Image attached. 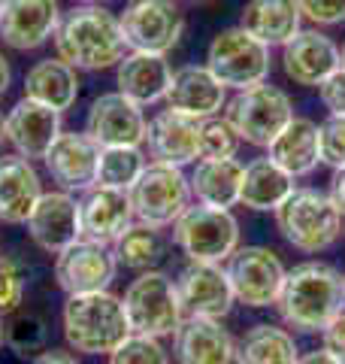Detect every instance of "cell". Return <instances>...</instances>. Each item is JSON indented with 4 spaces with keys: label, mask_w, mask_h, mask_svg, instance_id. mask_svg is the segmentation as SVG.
<instances>
[{
    "label": "cell",
    "mask_w": 345,
    "mask_h": 364,
    "mask_svg": "<svg viewBox=\"0 0 345 364\" xmlns=\"http://www.w3.org/2000/svg\"><path fill=\"white\" fill-rule=\"evenodd\" d=\"M164 100H167V109L206 122V119H215L218 112H224L227 88L209 73V67L188 64L172 70V82Z\"/></svg>",
    "instance_id": "cell-20"
},
{
    "label": "cell",
    "mask_w": 345,
    "mask_h": 364,
    "mask_svg": "<svg viewBox=\"0 0 345 364\" xmlns=\"http://www.w3.org/2000/svg\"><path fill=\"white\" fill-rule=\"evenodd\" d=\"M321 349L324 352H330L333 358H336L339 364H345V313H339L333 322L321 331Z\"/></svg>",
    "instance_id": "cell-40"
},
{
    "label": "cell",
    "mask_w": 345,
    "mask_h": 364,
    "mask_svg": "<svg viewBox=\"0 0 345 364\" xmlns=\"http://www.w3.org/2000/svg\"><path fill=\"white\" fill-rule=\"evenodd\" d=\"M124 316H128L131 334L143 337H170L185 318L182 310L176 279H170L164 270H143L121 298Z\"/></svg>",
    "instance_id": "cell-5"
},
{
    "label": "cell",
    "mask_w": 345,
    "mask_h": 364,
    "mask_svg": "<svg viewBox=\"0 0 345 364\" xmlns=\"http://www.w3.org/2000/svg\"><path fill=\"white\" fill-rule=\"evenodd\" d=\"M119 261L106 243L94 240H76L58 252L55 261V279L67 294H91V291H109Z\"/></svg>",
    "instance_id": "cell-12"
},
{
    "label": "cell",
    "mask_w": 345,
    "mask_h": 364,
    "mask_svg": "<svg viewBox=\"0 0 345 364\" xmlns=\"http://www.w3.org/2000/svg\"><path fill=\"white\" fill-rule=\"evenodd\" d=\"M206 67L224 88L243 91L248 85L267 82L270 73V49L258 43L243 28H224L218 31L209 49H206Z\"/></svg>",
    "instance_id": "cell-9"
},
{
    "label": "cell",
    "mask_w": 345,
    "mask_h": 364,
    "mask_svg": "<svg viewBox=\"0 0 345 364\" xmlns=\"http://www.w3.org/2000/svg\"><path fill=\"white\" fill-rule=\"evenodd\" d=\"M64 337L70 349L82 355H109L131 337L121 298L109 291L67 294L64 304Z\"/></svg>",
    "instance_id": "cell-3"
},
{
    "label": "cell",
    "mask_w": 345,
    "mask_h": 364,
    "mask_svg": "<svg viewBox=\"0 0 345 364\" xmlns=\"http://www.w3.org/2000/svg\"><path fill=\"white\" fill-rule=\"evenodd\" d=\"M267 155L294 179L309 176L321 164L318 152V124L306 116H294L285 124V131L270 143Z\"/></svg>",
    "instance_id": "cell-28"
},
{
    "label": "cell",
    "mask_w": 345,
    "mask_h": 364,
    "mask_svg": "<svg viewBox=\"0 0 345 364\" xmlns=\"http://www.w3.org/2000/svg\"><path fill=\"white\" fill-rule=\"evenodd\" d=\"M43 198V182L33 164L21 155L0 158V222L21 225Z\"/></svg>",
    "instance_id": "cell-25"
},
{
    "label": "cell",
    "mask_w": 345,
    "mask_h": 364,
    "mask_svg": "<svg viewBox=\"0 0 345 364\" xmlns=\"http://www.w3.org/2000/svg\"><path fill=\"white\" fill-rule=\"evenodd\" d=\"M176 291L185 316H203V318H224L236 301L224 267L203 264V261H191L188 267H182L176 279Z\"/></svg>",
    "instance_id": "cell-15"
},
{
    "label": "cell",
    "mask_w": 345,
    "mask_h": 364,
    "mask_svg": "<svg viewBox=\"0 0 345 364\" xmlns=\"http://www.w3.org/2000/svg\"><path fill=\"white\" fill-rule=\"evenodd\" d=\"M318 152L321 164L333 170L345 167V116H327L318 124Z\"/></svg>",
    "instance_id": "cell-36"
},
{
    "label": "cell",
    "mask_w": 345,
    "mask_h": 364,
    "mask_svg": "<svg viewBox=\"0 0 345 364\" xmlns=\"http://www.w3.org/2000/svg\"><path fill=\"white\" fill-rule=\"evenodd\" d=\"M172 240L188 261H203V264H221L239 246V222L230 210L215 207H188L172 225Z\"/></svg>",
    "instance_id": "cell-8"
},
{
    "label": "cell",
    "mask_w": 345,
    "mask_h": 364,
    "mask_svg": "<svg viewBox=\"0 0 345 364\" xmlns=\"http://www.w3.org/2000/svg\"><path fill=\"white\" fill-rule=\"evenodd\" d=\"M339 58H342V70H345V43H342V49H339Z\"/></svg>",
    "instance_id": "cell-46"
},
{
    "label": "cell",
    "mask_w": 345,
    "mask_h": 364,
    "mask_svg": "<svg viewBox=\"0 0 345 364\" xmlns=\"http://www.w3.org/2000/svg\"><path fill=\"white\" fill-rule=\"evenodd\" d=\"M28 234L45 252H64L67 246L82 240V219H79V200L70 191H43L37 207L28 215Z\"/></svg>",
    "instance_id": "cell-14"
},
{
    "label": "cell",
    "mask_w": 345,
    "mask_h": 364,
    "mask_svg": "<svg viewBox=\"0 0 345 364\" xmlns=\"http://www.w3.org/2000/svg\"><path fill=\"white\" fill-rule=\"evenodd\" d=\"M300 16L318 28H333L345 21V0H297Z\"/></svg>",
    "instance_id": "cell-38"
},
{
    "label": "cell",
    "mask_w": 345,
    "mask_h": 364,
    "mask_svg": "<svg viewBox=\"0 0 345 364\" xmlns=\"http://www.w3.org/2000/svg\"><path fill=\"white\" fill-rule=\"evenodd\" d=\"M291 119V97L270 82H258L236 91L224 107V122L234 128V134L251 146H261V149H270V143L285 131V124Z\"/></svg>",
    "instance_id": "cell-6"
},
{
    "label": "cell",
    "mask_w": 345,
    "mask_h": 364,
    "mask_svg": "<svg viewBox=\"0 0 345 364\" xmlns=\"http://www.w3.org/2000/svg\"><path fill=\"white\" fill-rule=\"evenodd\" d=\"M58 25H61L58 0H4L0 40L18 52H28L52 40Z\"/></svg>",
    "instance_id": "cell-16"
},
{
    "label": "cell",
    "mask_w": 345,
    "mask_h": 364,
    "mask_svg": "<svg viewBox=\"0 0 345 364\" xmlns=\"http://www.w3.org/2000/svg\"><path fill=\"white\" fill-rule=\"evenodd\" d=\"M0 13H4V0H0Z\"/></svg>",
    "instance_id": "cell-50"
},
{
    "label": "cell",
    "mask_w": 345,
    "mask_h": 364,
    "mask_svg": "<svg viewBox=\"0 0 345 364\" xmlns=\"http://www.w3.org/2000/svg\"><path fill=\"white\" fill-rule=\"evenodd\" d=\"M342 234H345V225H342Z\"/></svg>",
    "instance_id": "cell-52"
},
{
    "label": "cell",
    "mask_w": 345,
    "mask_h": 364,
    "mask_svg": "<svg viewBox=\"0 0 345 364\" xmlns=\"http://www.w3.org/2000/svg\"><path fill=\"white\" fill-rule=\"evenodd\" d=\"M4 140H6V116L0 112V143H4Z\"/></svg>",
    "instance_id": "cell-45"
},
{
    "label": "cell",
    "mask_w": 345,
    "mask_h": 364,
    "mask_svg": "<svg viewBox=\"0 0 345 364\" xmlns=\"http://www.w3.org/2000/svg\"><path fill=\"white\" fill-rule=\"evenodd\" d=\"M200 124L203 122L182 116V112L160 109L146 128L148 155H152L155 161L172 164V167H185L191 161H200Z\"/></svg>",
    "instance_id": "cell-21"
},
{
    "label": "cell",
    "mask_w": 345,
    "mask_h": 364,
    "mask_svg": "<svg viewBox=\"0 0 345 364\" xmlns=\"http://www.w3.org/2000/svg\"><path fill=\"white\" fill-rule=\"evenodd\" d=\"M82 4H100V0H82Z\"/></svg>",
    "instance_id": "cell-49"
},
{
    "label": "cell",
    "mask_w": 345,
    "mask_h": 364,
    "mask_svg": "<svg viewBox=\"0 0 345 364\" xmlns=\"http://www.w3.org/2000/svg\"><path fill=\"white\" fill-rule=\"evenodd\" d=\"M300 21L303 16L297 0H248L239 16V28L273 49L291 43L300 33Z\"/></svg>",
    "instance_id": "cell-26"
},
{
    "label": "cell",
    "mask_w": 345,
    "mask_h": 364,
    "mask_svg": "<svg viewBox=\"0 0 345 364\" xmlns=\"http://www.w3.org/2000/svg\"><path fill=\"white\" fill-rule=\"evenodd\" d=\"M61 134V112L37 104L31 97H21L18 104L6 112V140L16 146L21 158H45L52 143Z\"/></svg>",
    "instance_id": "cell-23"
},
{
    "label": "cell",
    "mask_w": 345,
    "mask_h": 364,
    "mask_svg": "<svg viewBox=\"0 0 345 364\" xmlns=\"http://www.w3.org/2000/svg\"><path fill=\"white\" fill-rule=\"evenodd\" d=\"M31 364H79V358L73 355V352H67V349H45Z\"/></svg>",
    "instance_id": "cell-42"
},
{
    "label": "cell",
    "mask_w": 345,
    "mask_h": 364,
    "mask_svg": "<svg viewBox=\"0 0 345 364\" xmlns=\"http://www.w3.org/2000/svg\"><path fill=\"white\" fill-rule=\"evenodd\" d=\"M97 158L100 146L85 131H61L43 161L64 191H88L97 182Z\"/></svg>",
    "instance_id": "cell-17"
},
{
    "label": "cell",
    "mask_w": 345,
    "mask_h": 364,
    "mask_svg": "<svg viewBox=\"0 0 345 364\" xmlns=\"http://www.w3.org/2000/svg\"><path fill=\"white\" fill-rule=\"evenodd\" d=\"M300 349L288 328L279 325H255L236 343V364H297Z\"/></svg>",
    "instance_id": "cell-31"
},
{
    "label": "cell",
    "mask_w": 345,
    "mask_h": 364,
    "mask_svg": "<svg viewBox=\"0 0 345 364\" xmlns=\"http://www.w3.org/2000/svg\"><path fill=\"white\" fill-rule=\"evenodd\" d=\"M297 364H339V361L333 358L330 352H324V349H315V352H303V355L297 358Z\"/></svg>",
    "instance_id": "cell-43"
},
{
    "label": "cell",
    "mask_w": 345,
    "mask_h": 364,
    "mask_svg": "<svg viewBox=\"0 0 345 364\" xmlns=\"http://www.w3.org/2000/svg\"><path fill=\"white\" fill-rule=\"evenodd\" d=\"M9 79H13V70H9V61L0 55V97L6 95V88H9Z\"/></svg>",
    "instance_id": "cell-44"
},
{
    "label": "cell",
    "mask_w": 345,
    "mask_h": 364,
    "mask_svg": "<svg viewBox=\"0 0 345 364\" xmlns=\"http://www.w3.org/2000/svg\"><path fill=\"white\" fill-rule=\"evenodd\" d=\"M330 200H333V207L339 210V215L345 219V167L342 170H333V179H330Z\"/></svg>",
    "instance_id": "cell-41"
},
{
    "label": "cell",
    "mask_w": 345,
    "mask_h": 364,
    "mask_svg": "<svg viewBox=\"0 0 345 364\" xmlns=\"http://www.w3.org/2000/svg\"><path fill=\"white\" fill-rule=\"evenodd\" d=\"M275 225L288 246L300 252H324L342 237L345 219L333 207L330 195L318 188H294L288 200L275 210Z\"/></svg>",
    "instance_id": "cell-4"
},
{
    "label": "cell",
    "mask_w": 345,
    "mask_h": 364,
    "mask_svg": "<svg viewBox=\"0 0 345 364\" xmlns=\"http://www.w3.org/2000/svg\"><path fill=\"white\" fill-rule=\"evenodd\" d=\"M291 191H294V176L282 170L270 155H263L246 164L239 203L255 213H275Z\"/></svg>",
    "instance_id": "cell-29"
},
{
    "label": "cell",
    "mask_w": 345,
    "mask_h": 364,
    "mask_svg": "<svg viewBox=\"0 0 345 364\" xmlns=\"http://www.w3.org/2000/svg\"><path fill=\"white\" fill-rule=\"evenodd\" d=\"M0 343H4V316H0Z\"/></svg>",
    "instance_id": "cell-47"
},
{
    "label": "cell",
    "mask_w": 345,
    "mask_h": 364,
    "mask_svg": "<svg viewBox=\"0 0 345 364\" xmlns=\"http://www.w3.org/2000/svg\"><path fill=\"white\" fill-rule=\"evenodd\" d=\"M133 219L148 228H170L191 207V182L182 167L152 161L128 188Z\"/></svg>",
    "instance_id": "cell-7"
},
{
    "label": "cell",
    "mask_w": 345,
    "mask_h": 364,
    "mask_svg": "<svg viewBox=\"0 0 345 364\" xmlns=\"http://www.w3.org/2000/svg\"><path fill=\"white\" fill-rule=\"evenodd\" d=\"M185 4H206V0H185Z\"/></svg>",
    "instance_id": "cell-48"
},
{
    "label": "cell",
    "mask_w": 345,
    "mask_h": 364,
    "mask_svg": "<svg viewBox=\"0 0 345 364\" xmlns=\"http://www.w3.org/2000/svg\"><path fill=\"white\" fill-rule=\"evenodd\" d=\"M342 286H345V270H342Z\"/></svg>",
    "instance_id": "cell-51"
},
{
    "label": "cell",
    "mask_w": 345,
    "mask_h": 364,
    "mask_svg": "<svg viewBox=\"0 0 345 364\" xmlns=\"http://www.w3.org/2000/svg\"><path fill=\"white\" fill-rule=\"evenodd\" d=\"M239 136L224 119H206L200 124V158H234Z\"/></svg>",
    "instance_id": "cell-35"
},
{
    "label": "cell",
    "mask_w": 345,
    "mask_h": 364,
    "mask_svg": "<svg viewBox=\"0 0 345 364\" xmlns=\"http://www.w3.org/2000/svg\"><path fill=\"white\" fill-rule=\"evenodd\" d=\"M109 364H170V352L160 346L158 337L131 334L109 352Z\"/></svg>",
    "instance_id": "cell-34"
},
{
    "label": "cell",
    "mask_w": 345,
    "mask_h": 364,
    "mask_svg": "<svg viewBox=\"0 0 345 364\" xmlns=\"http://www.w3.org/2000/svg\"><path fill=\"white\" fill-rule=\"evenodd\" d=\"M224 273L234 289V298L255 310L275 306L288 277L279 252L270 246H236V252L227 258Z\"/></svg>",
    "instance_id": "cell-10"
},
{
    "label": "cell",
    "mask_w": 345,
    "mask_h": 364,
    "mask_svg": "<svg viewBox=\"0 0 345 364\" xmlns=\"http://www.w3.org/2000/svg\"><path fill=\"white\" fill-rule=\"evenodd\" d=\"M25 301V273L9 258H0V316L16 313Z\"/></svg>",
    "instance_id": "cell-37"
},
{
    "label": "cell",
    "mask_w": 345,
    "mask_h": 364,
    "mask_svg": "<svg viewBox=\"0 0 345 364\" xmlns=\"http://www.w3.org/2000/svg\"><path fill=\"white\" fill-rule=\"evenodd\" d=\"M275 310L294 331H324L333 318L345 313L342 273L324 261H303L294 270H288Z\"/></svg>",
    "instance_id": "cell-1"
},
{
    "label": "cell",
    "mask_w": 345,
    "mask_h": 364,
    "mask_svg": "<svg viewBox=\"0 0 345 364\" xmlns=\"http://www.w3.org/2000/svg\"><path fill=\"white\" fill-rule=\"evenodd\" d=\"M243 170L236 158H200L191 173V195L203 207L230 210L239 203V188H243Z\"/></svg>",
    "instance_id": "cell-27"
},
{
    "label": "cell",
    "mask_w": 345,
    "mask_h": 364,
    "mask_svg": "<svg viewBox=\"0 0 345 364\" xmlns=\"http://www.w3.org/2000/svg\"><path fill=\"white\" fill-rule=\"evenodd\" d=\"M58 58L70 64L73 70H106L124 58V33L119 16L103 6H79L61 18L55 33Z\"/></svg>",
    "instance_id": "cell-2"
},
{
    "label": "cell",
    "mask_w": 345,
    "mask_h": 364,
    "mask_svg": "<svg viewBox=\"0 0 345 364\" xmlns=\"http://www.w3.org/2000/svg\"><path fill=\"white\" fill-rule=\"evenodd\" d=\"M179 364H236V343L221 318L185 316L172 334Z\"/></svg>",
    "instance_id": "cell-19"
},
{
    "label": "cell",
    "mask_w": 345,
    "mask_h": 364,
    "mask_svg": "<svg viewBox=\"0 0 345 364\" xmlns=\"http://www.w3.org/2000/svg\"><path fill=\"white\" fill-rule=\"evenodd\" d=\"M164 237L158 228H148L133 222L119 240L112 243V255L119 264L131 270H152L160 258H164Z\"/></svg>",
    "instance_id": "cell-32"
},
{
    "label": "cell",
    "mask_w": 345,
    "mask_h": 364,
    "mask_svg": "<svg viewBox=\"0 0 345 364\" xmlns=\"http://www.w3.org/2000/svg\"><path fill=\"white\" fill-rule=\"evenodd\" d=\"M148 122L143 116V107L124 97L121 91H109L100 95L88 109L85 134L94 140L100 149H112V146H143L146 143Z\"/></svg>",
    "instance_id": "cell-13"
},
{
    "label": "cell",
    "mask_w": 345,
    "mask_h": 364,
    "mask_svg": "<svg viewBox=\"0 0 345 364\" xmlns=\"http://www.w3.org/2000/svg\"><path fill=\"white\" fill-rule=\"evenodd\" d=\"M143 170H146V158L140 152V146H112V149H100L94 186L128 191Z\"/></svg>",
    "instance_id": "cell-33"
},
{
    "label": "cell",
    "mask_w": 345,
    "mask_h": 364,
    "mask_svg": "<svg viewBox=\"0 0 345 364\" xmlns=\"http://www.w3.org/2000/svg\"><path fill=\"white\" fill-rule=\"evenodd\" d=\"M79 219H82V237L94 243L112 246L133 225L131 195L121 188L94 186L79 200Z\"/></svg>",
    "instance_id": "cell-22"
},
{
    "label": "cell",
    "mask_w": 345,
    "mask_h": 364,
    "mask_svg": "<svg viewBox=\"0 0 345 364\" xmlns=\"http://www.w3.org/2000/svg\"><path fill=\"white\" fill-rule=\"evenodd\" d=\"M318 97L330 109V116H345V70L342 67L318 85Z\"/></svg>",
    "instance_id": "cell-39"
},
{
    "label": "cell",
    "mask_w": 345,
    "mask_h": 364,
    "mask_svg": "<svg viewBox=\"0 0 345 364\" xmlns=\"http://www.w3.org/2000/svg\"><path fill=\"white\" fill-rule=\"evenodd\" d=\"M339 67V46L321 31H300L291 43L282 46V70L297 85L318 88Z\"/></svg>",
    "instance_id": "cell-18"
},
{
    "label": "cell",
    "mask_w": 345,
    "mask_h": 364,
    "mask_svg": "<svg viewBox=\"0 0 345 364\" xmlns=\"http://www.w3.org/2000/svg\"><path fill=\"white\" fill-rule=\"evenodd\" d=\"M119 21L131 52L167 55L185 31V16L176 0H131Z\"/></svg>",
    "instance_id": "cell-11"
},
{
    "label": "cell",
    "mask_w": 345,
    "mask_h": 364,
    "mask_svg": "<svg viewBox=\"0 0 345 364\" xmlns=\"http://www.w3.org/2000/svg\"><path fill=\"white\" fill-rule=\"evenodd\" d=\"M170 82H172V67L167 55L131 52L115 64V85H119L124 97H131L140 107L160 104L170 91Z\"/></svg>",
    "instance_id": "cell-24"
},
{
    "label": "cell",
    "mask_w": 345,
    "mask_h": 364,
    "mask_svg": "<svg viewBox=\"0 0 345 364\" xmlns=\"http://www.w3.org/2000/svg\"><path fill=\"white\" fill-rule=\"evenodd\" d=\"M25 97L37 100V104L49 107L55 112H64L79 97V76L61 58H43L25 76Z\"/></svg>",
    "instance_id": "cell-30"
}]
</instances>
